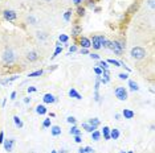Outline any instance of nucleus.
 I'll return each instance as SVG.
<instances>
[{"label": "nucleus", "instance_id": "obj_1", "mask_svg": "<svg viewBox=\"0 0 155 153\" xmlns=\"http://www.w3.org/2000/svg\"><path fill=\"white\" fill-rule=\"evenodd\" d=\"M1 61H3L4 63H7V65L13 63V61H15V53L11 50V49H5V50L3 51V55H1Z\"/></svg>", "mask_w": 155, "mask_h": 153}, {"label": "nucleus", "instance_id": "obj_2", "mask_svg": "<svg viewBox=\"0 0 155 153\" xmlns=\"http://www.w3.org/2000/svg\"><path fill=\"white\" fill-rule=\"evenodd\" d=\"M131 57L134 59H142V58L146 57V50L141 46H135V48L131 49Z\"/></svg>", "mask_w": 155, "mask_h": 153}, {"label": "nucleus", "instance_id": "obj_3", "mask_svg": "<svg viewBox=\"0 0 155 153\" xmlns=\"http://www.w3.org/2000/svg\"><path fill=\"white\" fill-rule=\"evenodd\" d=\"M105 40H106V38L103 37V36H93V38L90 40V44H92V46H93L96 50H98V49L102 48V44Z\"/></svg>", "mask_w": 155, "mask_h": 153}, {"label": "nucleus", "instance_id": "obj_4", "mask_svg": "<svg viewBox=\"0 0 155 153\" xmlns=\"http://www.w3.org/2000/svg\"><path fill=\"white\" fill-rule=\"evenodd\" d=\"M111 44H113V48H111V50L115 53V54H122L125 50V45L122 41H111Z\"/></svg>", "mask_w": 155, "mask_h": 153}, {"label": "nucleus", "instance_id": "obj_5", "mask_svg": "<svg viewBox=\"0 0 155 153\" xmlns=\"http://www.w3.org/2000/svg\"><path fill=\"white\" fill-rule=\"evenodd\" d=\"M114 94H115V96H117L119 100H126V99H127V91H126V89L122 87V86H118L117 89L114 90Z\"/></svg>", "mask_w": 155, "mask_h": 153}, {"label": "nucleus", "instance_id": "obj_6", "mask_svg": "<svg viewBox=\"0 0 155 153\" xmlns=\"http://www.w3.org/2000/svg\"><path fill=\"white\" fill-rule=\"evenodd\" d=\"M3 16H4V19H5V20L13 21V20H16L17 15H16V12H15V11H12V9H5L3 12Z\"/></svg>", "mask_w": 155, "mask_h": 153}, {"label": "nucleus", "instance_id": "obj_7", "mask_svg": "<svg viewBox=\"0 0 155 153\" xmlns=\"http://www.w3.org/2000/svg\"><path fill=\"white\" fill-rule=\"evenodd\" d=\"M80 45H81L84 49H89L90 46H92L90 40H89V38H86V37H81V38H80Z\"/></svg>", "mask_w": 155, "mask_h": 153}, {"label": "nucleus", "instance_id": "obj_8", "mask_svg": "<svg viewBox=\"0 0 155 153\" xmlns=\"http://www.w3.org/2000/svg\"><path fill=\"white\" fill-rule=\"evenodd\" d=\"M4 149L8 150V152H11L12 150V148H13V144H15V140L13 139H9V140H5L4 141Z\"/></svg>", "mask_w": 155, "mask_h": 153}, {"label": "nucleus", "instance_id": "obj_9", "mask_svg": "<svg viewBox=\"0 0 155 153\" xmlns=\"http://www.w3.org/2000/svg\"><path fill=\"white\" fill-rule=\"evenodd\" d=\"M42 100H44V103H46V104H51V103H55L57 99L52 95V94H45L44 98H42Z\"/></svg>", "mask_w": 155, "mask_h": 153}, {"label": "nucleus", "instance_id": "obj_10", "mask_svg": "<svg viewBox=\"0 0 155 153\" xmlns=\"http://www.w3.org/2000/svg\"><path fill=\"white\" fill-rule=\"evenodd\" d=\"M27 59L29 62H34V61H37L38 59V54H37V51H29L27 54Z\"/></svg>", "mask_w": 155, "mask_h": 153}, {"label": "nucleus", "instance_id": "obj_11", "mask_svg": "<svg viewBox=\"0 0 155 153\" xmlns=\"http://www.w3.org/2000/svg\"><path fill=\"white\" fill-rule=\"evenodd\" d=\"M81 33H82V28L80 27L78 24H76L74 27H73V29H72V36H73V37H77V36H80Z\"/></svg>", "mask_w": 155, "mask_h": 153}, {"label": "nucleus", "instance_id": "obj_12", "mask_svg": "<svg viewBox=\"0 0 155 153\" xmlns=\"http://www.w3.org/2000/svg\"><path fill=\"white\" fill-rule=\"evenodd\" d=\"M61 128H60L59 126H53L51 128V133L52 135H53V136H60V135H61Z\"/></svg>", "mask_w": 155, "mask_h": 153}, {"label": "nucleus", "instance_id": "obj_13", "mask_svg": "<svg viewBox=\"0 0 155 153\" xmlns=\"http://www.w3.org/2000/svg\"><path fill=\"white\" fill-rule=\"evenodd\" d=\"M82 128L85 129L86 132H90V133H92V132H93V131H96V129H97V127H94V126H90L89 123H82Z\"/></svg>", "mask_w": 155, "mask_h": 153}, {"label": "nucleus", "instance_id": "obj_14", "mask_svg": "<svg viewBox=\"0 0 155 153\" xmlns=\"http://www.w3.org/2000/svg\"><path fill=\"white\" fill-rule=\"evenodd\" d=\"M122 115H123L125 119H133L134 118V112L131 111V110H123V112H122Z\"/></svg>", "mask_w": 155, "mask_h": 153}, {"label": "nucleus", "instance_id": "obj_15", "mask_svg": "<svg viewBox=\"0 0 155 153\" xmlns=\"http://www.w3.org/2000/svg\"><path fill=\"white\" fill-rule=\"evenodd\" d=\"M36 112H37L38 115H45V114H46V107H45L44 104H38L37 107H36Z\"/></svg>", "mask_w": 155, "mask_h": 153}, {"label": "nucleus", "instance_id": "obj_16", "mask_svg": "<svg viewBox=\"0 0 155 153\" xmlns=\"http://www.w3.org/2000/svg\"><path fill=\"white\" fill-rule=\"evenodd\" d=\"M69 96H72V98H76V99H82V95L78 94L74 89H70L69 90Z\"/></svg>", "mask_w": 155, "mask_h": 153}, {"label": "nucleus", "instance_id": "obj_17", "mask_svg": "<svg viewBox=\"0 0 155 153\" xmlns=\"http://www.w3.org/2000/svg\"><path fill=\"white\" fill-rule=\"evenodd\" d=\"M13 123H15V126H16L17 128H23V126H24V124H23V122H21V119L17 115L13 116Z\"/></svg>", "mask_w": 155, "mask_h": 153}, {"label": "nucleus", "instance_id": "obj_18", "mask_svg": "<svg viewBox=\"0 0 155 153\" xmlns=\"http://www.w3.org/2000/svg\"><path fill=\"white\" fill-rule=\"evenodd\" d=\"M107 65H109V63H107L106 61H98L96 66H97V67H100V69H102V70H107V69H109Z\"/></svg>", "mask_w": 155, "mask_h": 153}, {"label": "nucleus", "instance_id": "obj_19", "mask_svg": "<svg viewBox=\"0 0 155 153\" xmlns=\"http://www.w3.org/2000/svg\"><path fill=\"white\" fill-rule=\"evenodd\" d=\"M102 135H103V137H105L106 140H110V128H109V127H103Z\"/></svg>", "mask_w": 155, "mask_h": 153}, {"label": "nucleus", "instance_id": "obj_20", "mask_svg": "<svg viewBox=\"0 0 155 153\" xmlns=\"http://www.w3.org/2000/svg\"><path fill=\"white\" fill-rule=\"evenodd\" d=\"M118 137H119V131H118L117 128H114V129H110V139H114V140H117Z\"/></svg>", "mask_w": 155, "mask_h": 153}, {"label": "nucleus", "instance_id": "obj_21", "mask_svg": "<svg viewBox=\"0 0 155 153\" xmlns=\"http://www.w3.org/2000/svg\"><path fill=\"white\" fill-rule=\"evenodd\" d=\"M129 87H130L131 91H138L139 90V87H138V83L134 81H129Z\"/></svg>", "mask_w": 155, "mask_h": 153}, {"label": "nucleus", "instance_id": "obj_22", "mask_svg": "<svg viewBox=\"0 0 155 153\" xmlns=\"http://www.w3.org/2000/svg\"><path fill=\"white\" fill-rule=\"evenodd\" d=\"M42 74H44V70H36V71L31 73L28 77H29V78H36V77H41Z\"/></svg>", "mask_w": 155, "mask_h": 153}, {"label": "nucleus", "instance_id": "obj_23", "mask_svg": "<svg viewBox=\"0 0 155 153\" xmlns=\"http://www.w3.org/2000/svg\"><path fill=\"white\" fill-rule=\"evenodd\" d=\"M69 133H70V135H73V136H77V135H81V131H80V129L77 128L76 126H72V128H70Z\"/></svg>", "mask_w": 155, "mask_h": 153}, {"label": "nucleus", "instance_id": "obj_24", "mask_svg": "<svg viewBox=\"0 0 155 153\" xmlns=\"http://www.w3.org/2000/svg\"><path fill=\"white\" fill-rule=\"evenodd\" d=\"M88 123H89L90 126H94V127H98L100 126V119H98V118H93V119H89L88 120Z\"/></svg>", "mask_w": 155, "mask_h": 153}, {"label": "nucleus", "instance_id": "obj_25", "mask_svg": "<svg viewBox=\"0 0 155 153\" xmlns=\"http://www.w3.org/2000/svg\"><path fill=\"white\" fill-rule=\"evenodd\" d=\"M100 137H101V132L100 131H93V132H92V140H94V141H98V140H100Z\"/></svg>", "mask_w": 155, "mask_h": 153}, {"label": "nucleus", "instance_id": "obj_26", "mask_svg": "<svg viewBox=\"0 0 155 153\" xmlns=\"http://www.w3.org/2000/svg\"><path fill=\"white\" fill-rule=\"evenodd\" d=\"M84 15H85V7H81V5H78V7H77V16L82 17Z\"/></svg>", "mask_w": 155, "mask_h": 153}, {"label": "nucleus", "instance_id": "obj_27", "mask_svg": "<svg viewBox=\"0 0 155 153\" xmlns=\"http://www.w3.org/2000/svg\"><path fill=\"white\" fill-rule=\"evenodd\" d=\"M102 48H105V49H110V50H111V48H113V44H111V41L105 40V41H103V44H102Z\"/></svg>", "mask_w": 155, "mask_h": 153}, {"label": "nucleus", "instance_id": "obj_28", "mask_svg": "<svg viewBox=\"0 0 155 153\" xmlns=\"http://www.w3.org/2000/svg\"><path fill=\"white\" fill-rule=\"evenodd\" d=\"M70 19H72V11H66L65 13H64V20L70 21Z\"/></svg>", "mask_w": 155, "mask_h": 153}, {"label": "nucleus", "instance_id": "obj_29", "mask_svg": "<svg viewBox=\"0 0 155 153\" xmlns=\"http://www.w3.org/2000/svg\"><path fill=\"white\" fill-rule=\"evenodd\" d=\"M69 40V37L66 36V34H60V37H59V41L60 42H64V44H66Z\"/></svg>", "mask_w": 155, "mask_h": 153}, {"label": "nucleus", "instance_id": "obj_30", "mask_svg": "<svg viewBox=\"0 0 155 153\" xmlns=\"http://www.w3.org/2000/svg\"><path fill=\"white\" fill-rule=\"evenodd\" d=\"M107 63L114 65L115 67H121V63H119V61H117V59H107Z\"/></svg>", "mask_w": 155, "mask_h": 153}, {"label": "nucleus", "instance_id": "obj_31", "mask_svg": "<svg viewBox=\"0 0 155 153\" xmlns=\"http://www.w3.org/2000/svg\"><path fill=\"white\" fill-rule=\"evenodd\" d=\"M61 51H62V48H61V46H56V50H55V53H53V55H52V58L57 57V55H59Z\"/></svg>", "mask_w": 155, "mask_h": 153}, {"label": "nucleus", "instance_id": "obj_32", "mask_svg": "<svg viewBox=\"0 0 155 153\" xmlns=\"http://www.w3.org/2000/svg\"><path fill=\"white\" fill-rule=\"evenodd\" d=\"M66 122H68L69 124H72V126H74V124H76V122H77V119L74 118V116H69L68 119H66Z\"/></svg>", "mask_w": 155, "mask_h": 153}, {"label": "nucleus", "instance_id": "obj_33", "mask_svg": "<svg viewBox=\"0 0 155 153\" xmlns=\"http://www.w3.org/2000/svg\"><path fill=\"white\" fill-rule=\"evenodd\" d=\"M46 37H48V36H46L44 32H37V38L38 40H46Z\"/></svg>", "mask_w": 155, "mask_h": 153}, {"label": "nucleus", "instance_id": "obj_34", "mask_svg": "<svg viewBox=\"0 0 155 153\" xmlns=\"http://www.w3.org/2000/svg\"><path fill=\"white\" fill-rule=\"evenodd\" d=\"M118 77H119V79L125 81V79L129 78V74H127V73H121V74H118Z\"/></svg>", "mask_w": 155, "mask_h": 153}, {"label": "nucleus", "instance_id": "obj_35", "mask_svg": "<svg viewBox=\"0 0 155 153\" xmlns=\"http://www.w3.org/2000/svg\"><path fill=\"white\" fill-rule=\"evenodd\" d=\"M42 127H44V128H48V127H51V119H45L44 123H42Z\"/></svg>", "mask_w": 155, "mask_h": 153}, {"label": "nucleus", "instance_id": "obj_36", "mask_svg": "<svg viewBox=\"0 0 155 153\" xmlns=\"http://www.w3.org/2000/svg\"><path fill=\"white\" fill-rule=\"evenodd\" d=\"M92 59H100V54H97V53H90L89 55Z\"/></svg>", "mask_w": 155, "mask_h": 153}, {"label": "nucleus", "instance_id": "obj_37", "mask_svg": "<svg viewBox=\"0 0 155 153\" xmlns=\"http://www.w3.org/2000/svg\"><path fill=\"white\" fill-rule=\"evenodd\" d=\"M74 51H77V46H76V45L69 46V53H70V54H72V53H74Z\"/></svg>", "mask_w": 155, "mask_h": 153}, {"label": "nucleus", "instance_id": "obj_38", "mask_svg": "<svg viewBox=\"0 0 155 153\" xmlns=\"http://www.w3.org/2000/svg\"><path fill=\"white\" fill-rule=\"evenodd\" d=\"M28 21H29L32 25H36V19H34L33 16H29V17H28Z\"/></svg>", "mask_w": 155, "mask_h": 153}, {"label": "nucleus", "instance_id": "obj_39", "mask_svg": "<svg viewBox=\"0 0 155 153\" xmlns=\"http://www.w3.org/2000/svg\"><path fill=\"white\" fill-rule=\"evenodd\" d=\"M94 73H96L97 75H102V69H100V67H94Z\"/></svg>", "mask_w": 155, "mask_h": 153}, {"label": "nucleus", "instance_id": "obj_40", "mask_svg": "<svg viewBox=\"0 0 155 153\" xmlns=\"http://www.w3.org/2000/svg\"><path fill=\"white\" fill-rule=\"evenodd\" d=\"M85 149V153H93L94 152V149L92 148V146H86V148H84Z\"/></svg>", "mask_w": 155, "mask_h": 153}, {"label": "nucleus", "instance_id": "obj_41", "mask_svg": "<svg viewBox=\"0 0 155 153\" xmlns=\"http://www.w3.org/2000/svg\"><path fill=\"white\" fill-rule=\"evenodd\" d=\"M94 100H96V102H100V100H101V98H100V94H98V91H96V92H94Z\"/></svg>", "mask_w": 155, "mask_h": 153}, {"label": "nucleus", "instance_id": "obj_42", "mask_svg": "<svg viewBox=\"0 0 155 153\" xmlns=\"http://www.w3.org/2000/svg\"><path fill=\"white\" fill-rule=\"evenodd\" d=\"M36 90H37L36 87H33V86H29V87L27 89V91H28V92H34Z\"/></svg>", "mask_w": 155, "mask_h": 153}, {"label": "nucleus", "instance_id": "obj_43", "mask_svg": "<svg viewBox=\"0 0 155 153\" xmlns=\"http://www.w3.org/2000/svg\"><path fill=\"white\" fill-rule=\"evenodd\" d=\"M74 141H76V143H81V141H82V140H81V135L74 136Z\"/></svg>", "mask_w": 155, "mask_h": 153}, {"label": "nucleus", "instance_id": "obj_44", "mask_svg": "<svg viewBox=\"0 0 155 153\" xmlns=\"http://www.w3.org/2000/svg\"><path fill=\"white\" fill-rule=\"evenodd\" d=\"M80 53H81V54H89V50H88V49H84V48H81V50H80Z\"/></svg>", "mask_w": 155, "mask_h": 153}, {"label": "nucleus", "instance_id": "obj_45", "mask_svg": "<svg viewBox=\"0 0 155 153\" xmlns=\"http://www.w3.org/2000/svg\"><path fill=\"white\" fill-rule=\"evenodd\" d=\"M88 5L92 8H94V0H88Z\"/></svg>", "mask_w": 155, "mask_h": 153}, {"label": "nucleus", "instance_id": "obj_46", "mask_svg": "<svg viewBox=\"0 0 155 153\" xmlns=\"http://www.w3.org/2000/svg\"><path fill=\"white\" fill-rule=\"evenodd\" d=\"M82 1H84V0H73V4H76L77 7H78V5L82 3Z\"/></svg>", "mask_w": 155, "mask_h": 153}, {"label": "nucleus", "instance_id": "obj_47", "mask_svg": "<svg viewBox=\"0 0 155 153\" xmlns=\"http://www.w3.org/2000/svg\"><path fill=\"white\" fill-rule=\"evenodd\" d=\"M3 143H4V133L0 132V144H3Z\"/></svg>", "mask_w": 155, "mask_h": 153}, {"label": "nucleus", "instance_id": "obj_48", "mask_svg": "<svg viewBox=\"0 0 155 153\" xmlns=\"http://www.w3.org/2000/svg\"><path fill=\"white\" fill-rule=\"evenodd\" d=\"M11 99H12V100H15V99H16V92H12V94H11Z\"/></svg>", "mask_w": 155, "mask_h": 153}, {"label": "nucleus", "instance_id": "obj_49", "mask_svg": "<svg viewBox=\"0 0 155 153\" xmlns=\"http://www.w3.org/2000/svg\"><path fill=\"white\" fill-rule=\"evenodd\" d=\"M148 5L151 8H154V0H148Z\"/></svg>", "mask_w": 155, "mask_h": 153}, {"label": "nucleus", "instance_id": "obj_50", "mask_svg": "<svg viewBox=\"0 0 155 153\" xmlns=\"http://www.w3.org/2000/svg\"><path fill=\"white\" fill-rule=\"evenodd\" d=\"M24 103H27V104H28V103H31V98H25L24 99Z\"/></svg>", "mask_w": 155, "mask_h": 153}, {"label": "nucleus", "instance_id": "obj_51", "mask_svg": "<svg viewBox=\"0 0 155 153\" xmlns=\"http://www.w3.org/2000/svg\"><path fill=\"white\" fill-rule=\"evenodd\" d=\"M115 119H117V120H121V115H119V114H115Z\"/></svg>", "mask_w": 155, "mask_h": 153}, {"label": "nucleus", "instance_id": "obj_52", "mask_svg": "<svg viewBox=\"0 0 155 153\" xmlns=\"http://www.w3.org/2000/svg\"><path fill=\"white\" fill-rule=\"evenodd\" d=\"M78 153H85V149H84V148H80V149H78Z\"/></svg>", "mask_w": 155, "mask_h": 153}, {"label": "nucleus", "instance_id": "obj_53", "mask_svg": "<svg viewBox=\"0 0 155 153\" xmlns=\"http://www.w3.org/2000/svg\"><path fill=\"white\" fill-rule=\"evenodd\" d=\"M100 9H101L100 7H94V11H96V12H100Z\"/></svg>", "mask_w": 155, "mask_h": 153}, {"label": "nucleus", "instance_id": "obj_54", "mask_svg": "<svg viewBox=\"0 0 155 153\" xmlns=\"http://www.w3.org/2000/svg\"><path fill=\"white\" fill-rule=\"evenodd\" d=\"M51 153H57V150H52V152Z\"/></svg>", "mask_w": 155, "mask_h": 153}, {"label": "nucleus", "instance_id": "obj_55", "mask_svg": "<svg viewBox=\"0 0 155 153\" xmlns=\"http://www.w3.org/2000/svg\"><path fill=\"white\" fill-rule=\"evenodd\" d=\"M59 153H65V152H64V150H60V152Z\"/></svg>", "mask_w": 155, "mask_h": 153}, {"label": "nucleus", "instance_id": "obj_56", "mask_svg": "<svg viewBox=\"0 0 155 153\" xmlns=\"http://www.w3.org/2000/svg\"><path fill=\"white\" fill-rule=\"evenodd\" d=\"M45 1H48V3H51V1H52V0H45Z\"/></svg>", "mask_w": 155, "mask_h": 153}, {"label": "nucleus", "instance_id": "obj_57", "mask_svg": "<svg viewBox=\"0 0 155 153\" xmlns=\"http://www.w3.org/2000/svg\"><path fill=\"white\" fill-rule=\"evenodd\" d=\"M127 153H134V152H133V150H130V152H127Z\"/></svg>", "mask_w": 155, "mask_h": 153}, {"label": "nucleus", "instance_id": "obj_58", "mask_svg": "<svg viewBox=\"0 0 155 153\" xmlns=\"http://www.w3.org/2000/svg\"><path fill=\"white\" fill-rule=\"evenodd\" d=\"M121 153H126V152H125V150H122V152H121Z\"/></svg>", "mask_w": 155, "mask_h": 153}]
</instances>
